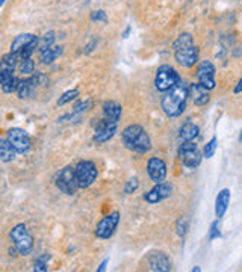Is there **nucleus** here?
<instances>
[{
	"mask_svg": "<svg viewBox=\"0 0 242 272\" xmlns=\"http://www.w3.org/2000/svg\"><path fill=\"white\" fill-rule=\"evenodd\" d=\"M189 97V86L183 79H180L161 100V107L164 114L170 118L180 117L186 109V101Z\"/></svg>",
	"mask_w": 242,
	"mask_h": 272,
	"instance_id": "obj_1",
	"label": "nucleus"
},
{
	"mask_svg": "<svg viewBox=\"0 0 242 272\" xmlns=\"http://www.w3.org/2000/svg\"><path fill=\"white\" fill-rule=\"evenodd\" d=\"M121 141L124 147L133 153L146 154L152 148V139L149 133L139 124H130L121 132Z\"/></svg>",
	"mask_w": 242,
	"mask_h": 272,
	"instance_id": "obj_2",
	"label": "nucleus"
},
{
	"mask_svg": "<svg viewBox=\"0 0 242 272\" xmlns=\"http://www.w3.org/2000/svg\"><path fill=\"white\" fill-rule=\"evenodd\" d=\"M9 236H11V241L14 242V247L18 251V254L29 256L32 253V250H33V238L29 233L26 224L20 223V224L14 226Z\"/></svg>",
	"mask_w": 242,
	"mask_h": 272,
	"instance_id": "obj_3",
	"label": "nucleus"
},
{
	"mask_svg": "<svg viewBox=\"0 0 242 272\" xmlns=\"http://www.w3.org/2000/svg\"><path fill=\"white\" fill-rule=\"evenodd\" d=\"M182 77L179 76V73L171 67V65H161L156 71L155 76V86L158 91L161 92H167L170 91Z\"/></svg>",
	"mask_w": 242,
	"mask_h": 272,
	"instance_id": "obj_4",
	"label": "nucleus"
},
{
	"mask_svg": "<svg viewBox=\"0 0 242 272\" xmlns=\"http://www.w3.org/2000/svg\"><path fill=\"white\" fill-rule=\"evenodd\" d=\"M74 171H76L79 189H86V188H89V186L97 180V176H99L97 167H95V164L91 162V160H80V162L74 167Z\"/></svg>",
	"mask_w": 242,
	"mask_h": 272,
	"instance_id": "obj_5",
	"label": "nucleus"
},
{
	"mask_svg": "<svg viewBox=\"0 0 242 272\" xmlns=\"http://www.w3.org/2000/svg\"><path fill=\"white\" fill-rule=\"evenodd\" d=\"M179 159L186 168H197L202 162V153L194 141H186L179 147Z\"/></svg>",
	"mask_w": 242,
	"mask_h": 272,
	"instance_id": "obj_6",
	"label": "nucleus"
},
{
	"mask_svg": "<svg viewBox=\"0 0 242 272\" xmlns=\"http://www.w3.org/2000/svg\"><path fill=\"white\" fill-rule=\"evenodd\" d=\"M56 186L61 192H64L67 195L76 194V191L79 189V183H77L76 171L73 167H65L59 171V174L56 177Z\"/></svg>",
	"mask_w": 242,
	"mask_h": 272,
	"instance_id": "obj_7",
	"label": "nucleus"
},
{
	"mask_svg": "<svg viewBox=\"0 0 242 272\" xmlns=\"http://www.w3.org/2000/svg\"><path fill=\"white\" fill-rule=\"evenodd\" d=\"M8 141L11 142V145L14 147V150L17 151V154H24L30 150V136L26 130L20 129V127H14L9 129L6 133Z\"/></svg>",
	"mask_w": 242,
	"mask_h": 272,
	"instance_id": "obj_8",
	"label": "nucleus"
},
{
	"mask_svg": "<svg viewBox=\"0 0 242 272\" xmlns=\"http://www.w3.org/2000/svg\"><path fill=\"white\" fill-rule=\"evenodd\" d=\"M120 224V212H112L109 215H106L103 220H100L95 226V236L99 239H109L112 238V235L115 233L117 227Z\"/></svg>",
	"mask_w": 242,
	"mask_h": 272,
	"instance_id": "obj_9",
	"label": "nucleus"
},
{
	"mask_svg": "<svg viewBox=\"0 0 242 272\" xmlns=\"http://www.w3.org/2000/svg\"><path fill=\"white\" fill-rule=\"evenodd\" d=\"M215 65L211 62V61H202L197 67V73H196V77L199 80L200 85H203L206 89L212 91L215 86H217V82H215Z\"/></svg>",
	"mask_w": 242,
	"mask_h": 272,
	"instance_id": "obj_10",
	"label": "nucleus"
},
{
	"mask_svg": "<svg viewBox=\"0 0 242 272\" xmlns=\"http://www.w3.org/2000/svg\"><path fill=\"white\" fill-rule=\"evenodd\" d=\"M173 194V185L171 183H156L147 194H144V200L149 204H158L167 198H170Z\"/></svg>",
	"mask_w": 242,
	"mask_h": 272,
	"instance_id": "obj_11",
	"label": "nucleus"
},
{
	"mask_svg": "<svg viewBox=\"0 0 242 272\" xmlns=\"http://www.w3.org/2000/svg\"><path fill=\"white\" fill-rule=\"evenodd\" d=\"M199 47L196 44L192 45H188L185 48H180V50H174V59L179 65L185 67V68H191L194 67L197 62H199Z\"/></svg>",
	"mask_w": 242,
	"mask_h": 272,
	"instance_id": "obj_12",
	"label": "nucleus"
},
{
	"mask_svg": "<svg viewBox=\"0 0 242 272\" xmlns=\"http://www.w3.org/2000/svg\"><path fill=\"white\" fill-rule=\"evenodd\" d=\"M147 173H149V177L152 179V182L161 183L167 177V164L161 157H152L147 162Z\"/></svg>",
	"mask_w": 242,
	"mask_h": 272,
	"instance_id": "obj_13",
	"label": "nucleus"
},
{
	"mask_svg": "<svg viewBox=\"0 0 242 272\" xmlns=\"http://www.w3.org/2000/svg\"><path fill=\"white\" fill-rule=\"evenodd\" d=\"M149 265L150 269L155 272H168L171 271V260L170 257L162 251H155L149 256Z\"/></svg>",
	"mask_w": 242,
	"mask_h": 272,
	"instance_id": "obj_14",
	"label": "nucleus"
},
{
	"mask_svg": "<svg viewBox=\"0 0 242 272\" xmlns=\"http://www.w3.org/2000/svg\"><path fill=\"white\" fill-rule=\"evenodd\" d=\"M36 88H38V82L35 79V76H29L27 79L24 80H18V85H17V95L18 98L21 100H27V98H32L36 92Z\"/></svg>",
	"mask_w": 242,
	"mask_h": 272,
	"instance_id": "obj_15",
	"label": "nucleus"
},
{
	"mask_svg": "<svg viewBox=\"0 0 242 272\" xmlns=\"http://www.w3.org/2000/svg\"><path fill=\"white\" fill-rule=\"evenodd\" d=\"M189 97H191V100L194 101V104H197V106H206V104L211 101L209 89H206V88H205L203 85H200L199 82L189 85Z\"/></svg>",
	"mask_w": 242,
	"mask_h": 272,
	"instance_id": "obj_16",
	"label": "nucleus"
},
{
	"mask_svg": "<svg viewBox=\"0 0 242 272\" xmlns=\"http://www.w3.org/2000/svg\"><path fill=\"white\" fill-rule=\"evenodd\" d=\"M123 114V107L120 103L117 101H105L103 103V117L105 120L111 121V123H118Z\"/></svg>",
	"mask_w": 242,
	"mask_h": 272,
	"instance_id": "obj_17",
	"label": "nucleus"
},
{
	"mask_svg": "<svg viewBox=\"0 0 242 272\" xmlns=\"http://www.w3.org/2000/svg\"><path fill=\"white\" fill-rule=\"evenodd\" d=\"M117 124H118V123H108L103 129L95 130V133H94V136H92V141H94L95 144H105V142H108L109 139H112V138L115 136L117 130H118V126H117Z\"/></svg>",
	"mask_w": 242,
	"mask_h": 272,
	"instance_id": "obj_18",
	"label": "nucleus"
},
{
	"mask_svg": "<svg viewBox=\"0 0 242 272\" xmlns=\"http://www.w3.org/2000/svg\"><path fill=\"white\" fill-rule=\"evenodd\" d=\"M229 204H230V191L229 189L220 191V194L217 195V200H215V215L218 220L224 216Z\"/></svg>",
	"mask_w": 242,
	"mask_h": 272,
	"instance_id": "obj_19",
	"label": "nucleus"
},
{
	"mask_svg": "<svg viewBox=\"0 0 242 272\" xmlns=\"http://www.w3.org/2000/svg\"><path fill=\"white\" fill-rule=\"evenodd\" d=\"M199 135H200V127L194 123H185L179 130V138L182 142L194 141Z\"/></svg>",
	"mask_w": 242,
	"mask_h": 272,
	"instance_id": "obj_20",
	"label": "nucleus"
},
{
	"mask_svg": "<svg viewBox=\"0 0 242 272\" xmlns=\"http://www.w3.org/2000/svg\"><path fill=\"white\" fill-rule=\"evenodd\" d=\"M36 36L33 33H21L18 36H15V39L11 42V50L9 51H14V53H20L24 47H27L32 41H35Z\"/></svg>",
	"mask_w": 242,
	"mask_h": 272,
	"instance_id": "obj_21",
	"label": "nucleus"
},
{
	"mask_svg": "<svg viewBox=\"0 0 242 272\" xmlns=\"http://www.w3.org/2000/svg\"><path fill=\"white\" fill-rule=\"evenodd\" d=\"M15 156H17V151L14 150V147L11 145L8 138L0 136V160L8 164V162H12L15 159Z\"/></svg>",
	"mask_w": 242,
	"mask_h": 272,
	"instance_id": "obj_22",
	"label": "nucleus"
},
{
	"mask_svg": "<svg viewBox=\"0 0 242 272\" xmlns=\"http://www.w3.org/2000/svg\"><path fill=\"white\" fill-rule=\"evenodd\" d=\"M62 53H64V47H62V45H53V47H50L49 50L39 53V61H41V64L49 65V64H52L53 61H56Z\"/></svg>",
	"mask_w": 242,
	"mask_h": 272,
	"instance_id": "obj_23",
	"label": "nucleus"
},
{
	"mask_svg": "<svg viewBox=\"0 0 242 272\" xmlns=\"http://www.w3.org/2000/svg\"><path fill=\"white\" fill-rule=\"evenodd\" d=\"M192 44H194V36L191 33L185 32V33H180L177 36V39L173 42V50H180V48H185Z\"/></svg>",
	"mask_w": 242,
	"mask_h": 272,
	"instance_id": "obj_24",
	"label": "nucleus"
},
{
	"mask_svg": "<svg viewBox=\"0 0 242 272\" xmlns=\"http://www.w3.org/2000/svg\"><path fill=\"white\" fill-rule=\"evenodd\" d=\"M55 32H47L39 41H38V51L39 53H42V51H45V50H49L50 47H53L55 45Z\"/></svg>",
	"mask_w": 242,
	"mask_h": 272,
	"instance_id": "obj_25",
	"label": "nucleus"
},
{
	"mask_svg": "<svg viewBox=\"0 0 242 272\" xmlns=\"http://www.w3.org/2000/svg\"><path fill=\"white\" fill-rule=\"evenodd\" d=\"M17 67H18L20 73H21L23 76H26V77H29V76H32V74L35 73V62L32 61V58L21 59Z\"/></svg>",
	"mask_w": 242,
	"mask_h": 272,
	"instance_id": "obj_26",
	"label": "nucleus"
},
{
	"mask_svg": "<svg viewBox=\"0 0 242 272\" xmlns=\"http://www.w3.org/2000/svg\"><path fill=\"white\" fill-rule=\"evenodd\" d=\"M77 97H79V91H77V89H68V91H65V92L58 98L56 104H58V106H64V104H67V103L76 100Z\"/></svg>",
	"mask_w": 242,
	"mask_h": 272,
	"instance_id": "obj_27",
	"label": "nucleus"
},
{
	"mask_svg": "<svg viewBox=\"0 0 242 272\" xmlns=\"http://www.w3.org/2000/svg\"><path fill=\"white\" fill-rule=\"evenodd\" d=\"M17 85H18V79L15 76H12V77H9V79H6L5 82L0 83V89L5 94H12L17 89Z\"/></svg>",
	"mask_w": 242,
	"mask_h": 272,
	"instance_id": "obj_28",
	"label": "nucleus"
},
{
	"mask_svg": "<svg viewBox=\"0 0 242 272\" xmlns=\"http://www.w3.org/2000/svg\"><path fill=\"white\" fill-rule=\"evenodd\" d=\"M50 254H42L39 257H36L35 263H33V271L45 272L49 269V260H50Z\"/></svg>",
	"mask_w": 242,
	"mask_h": 272,
	"instance_id": "obj_29",
	"label": "nucleus"
},
{
	"mask_svg": "<svg viewBox=\"0 0 242 272\" xmlns=\"http://www.w3.org/2000/svg\"><path fill=\"white\" fill-rule=\"evenodd\" d=\"M14 67L12 65H9V64H6L5 61H0V83L2 82H5L6 79H9V77H12L14 76Z\"/></svg>",
	"mask_w": 242,
	"mask_h": 272,
	"instance_id": "obj_30",
	"label": "nucleus"
},
{
	"mask_svg": "<svg viewBox=\"0 0 242 272\" xmlns=\"http://www.w3.org/2000/svg\"><path fill=\"white\" fill-rule=\"evenodd\" d=\"M91 106H92V100H91V98H88L86 101H80V103H77V104L74 106L73 112H71L70 115L64 117V118H68V117H71V115H79V114H83V112H86L88 109H91ZM64 118H62V120H64Z\"/></svg>",
	"mask_w": 242,
	"mask_h": 272,
	"instance_id": "obj_31",
	"label": "nucleus"
},
{
	"mask_svg": "<svg viewBox=\"0 0 242 272\" xmlns=\"http://www.w3.org/2000/svg\"><path fill=\"white\" fill-rule=\"evenodd\" d=\"M217 144H218V139H217V136H214L206 145H205V150H203V156L206 157V159H211L214 154H215V150H217Z\"/></svg>",
	"mask_w": 242,
	"mask_h": 272,
	"instance_id": "obj_32",
	"label": "nucleus"
},
{
	"mask_svg": "<svg viewBox=\"0 0 242 272\" xmlns=\"http://www.w3.org/2000/svg\"><path fill=\"white\" fill-rule=\"evenodd\" d=\"M2 61H5L6 64H9V65H12L14 68L20 64V61H21V58H20V55L18 53H14V51H9V53H6V55H3V58H2Z\"/></svg>",
	"mask_w": 242,
	"mask_h": 272,
	"instance_id": "obj_33",
	"label": "nucleus"
},
{
	"mask_svg": "<svg viewBox=\"0 0 242 272\" xmlns=\"http://www.w3.org/2000/svg\"><path fill=\"white\" fill-rule=\"evenodd\" d=\"M138 186H139L138 177H132V179L127 182V185L124 186V192H126V194H133V192L138 189Z\"/></svg>",
	"mask_w": 242,
	"mask_h": 272,
	"instance_id": "obj_34",
	"label": "nucleus"
},
{
	"mask_svg": "<svg viewBox=\"0 0 242 272\" xmlns=\"http://www.w3.org/2000/svg\"><path fill=\"white\" fill-rule=\"evenodd\" d=\"M89 18H91V21H102V23H106V21H108V15H106V12L102 11V9L91 12Z\"/></svg>",
	"mask_w": 242,
	"mask_h": 272,
	"instance_id": "obj_35",
	"label": "nucleus"
},
{
	"mask_svg": "<svg viewBox=\"0 0 242 272\" xmlns=\"http://www.w3.org/2000/svg\"><path fill=\"white\" fill-rule=\"evenodd\" d=\"M176 229H177V235H179V236H185L186 229H188V223H186V220H185L183 216H182V218H179Z\"/></svg>",
	"mask_w": 242,
	"mask_h": 272,
	"instance_id": "obj_36",
	"label": "nucleus"
},
{
	"mask_svg": "<svg viewBox=\"0 0 242 272\" xmlns=\"http://www.w3.org/2000/svg\"><path fill=\"white\" fill-rule=\"evenodd\" d=\"M220 236H221V233H220V230H218V221H215V223H212V226H211L209 239L214 241V239H217V238H220Z\"/></svg>",
	"mask_w": 242,
	"mask_h": 272,
	"instance_id": "obj_37",
	"label": "nucleus"
},
{
	"mask_svg": "<svg viewBox=\"0 0 242 272\" xmlns=\"http://www.w3.org/2000/svg\"><path fill=\"white\" fill-rule=\"evenodd\" d=\"M94 47H97V41H95V39H91V41L85 45V50H83V51H85V53H91V51L94 50Z\"/></svg>",
	"mask_w": 242,
	"mask_h": 272,
	"instance_id": "obj_38",
	"label": "nucleus"
},
{
	"mask_svg": "<svg viewBox=\"0 0 242 272\" xmlns=\"http://www.w3.org/2000/svg\"><path fill=\"white\" fill-rule=\"evenodd\" d=\"M108 263H109V259H105V260L102 262V265H100V266L97 268V271H99V272L105 271V269H106V265H108Z\"/></svg>",
	"mask_w": 242,
	"mask_h": 272,
	"instance_id": "obj_39",
	"label": "nucleus"
},
{
	"mask_svg": "<svg viewBox=\"0 0 242 272\" xmlns=\"http://www.w3.org/2000/svg\"><path fill=\"white\" fill-rule=\"evenodd\" d=\"M239 92H242V77L241 80L238 82V85L235 86V94H239Z\"/></svg>",
	"mask_w": 242,
	"mask_h": 272,
	"instance_id": "obj_40",
	"label": "nucleus"
},
{
	"mask_svg": "<svg viewBox=\"0 0 242 272\" xmlns=\"http://www.w3.org/2000/svg\"><path fill=\"white\" fill-rule=\"evenodd\" d=\"M130 32H132V27L129 26L126 30H124V33H123V38H129V35H130Z\"/></svg>",
	"mask_w": 242,
	"mask_h": 272,
	"instance_id": "obj_41",
	"label": "nucleus"
},
{
	"mask_svg": "<svg viewBox=\"0 0 242 272\" xmlns=\"http://www.w3.org/2000/svg\"><path fill=\"white\" fill-rule=\"evenodd\" d=\"M202 271V269H200V268H199V266H197V268H194V269H192V272H200Z\"/></svg>",
	"mask_w": 242,
	"mask_h": 272,
	"instance_id": "obj_42",
	"label": "nucleus"
},
{
	"mask_svg": "<svg viewBox=\"0 0 242 272\" xmlns=\"http://www.w3.org/2000/svg\"><path fill=\"white\" fill-rule=\"evenodd\" d=\"M3 3H5V0H0V8L3 6Z\"/></svg>",
	"mask_w": 242,
	"mask_h": 272,
	"instance_id": "obj_43",
	"label": "nucleus"
},
{
	"mask_svg": "<svg viewBox=\"0 0 242 272\" xmlns=\"http://www.w3.org/2000/svg\"><path fill=\"white\" fill-rule=\"evenodd\" d=\"M239 141H241V142H242V132H241V136H239Z\"/></svg>",
	"mask_w": 242,
	"mask_h": 272,
	"instance_id": "obj_44",
	"label": "nucleus"
}]
</instances>
